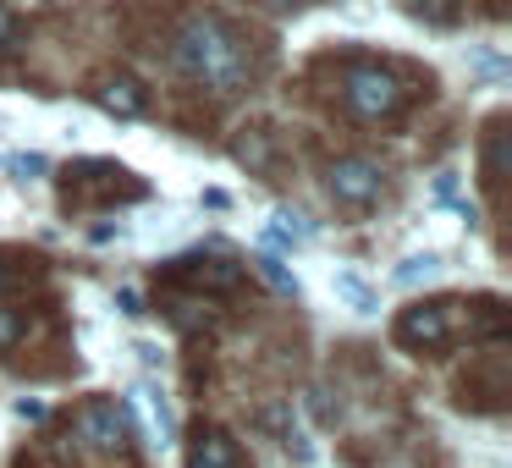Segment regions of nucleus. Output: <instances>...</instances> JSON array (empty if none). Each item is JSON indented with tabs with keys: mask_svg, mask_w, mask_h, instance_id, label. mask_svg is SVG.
Instances as JSON below:
<instances>
[{
	"mask_svg": "<svg viewBox=\"0 0 512 468\" xmlns=\"http://www.w3.org/2000/svg\"><path fill=\"white\" fill-rule=\"evenodd\" d=\"M171 67L210 94H237L254 78L243 34H237L221 12H188L171 28Z\"/></svg>",
	"mask_w": 512,
	"mask_h": 468,
	"instance_id": "f257e3e1",
	"label": "nucleus"
},
{
	"mask_svg": "<svg viewBox=\"0 0 512 468\" xmlns=\"http://www.w3.org/2000/svg\"><path fill=\"white\" fill-rule=\"evenodd\" d=\"M463 336L474 342H496L507 336V309L501 298H424V303H408L391 325V342L402 353H419V358H435L446 347H457Z\"/></svg>",
	"mask_w": 512,
	"mask_h": 468,
	"instance_id": "f03ea898",
	"label": "nucleus"
},
{
	"mask_svg": "<svg viewBox=\"0 0 512 468\" xmlns=\"http://www.w3.org/2000/svg\"><path fill=\"white\" fill-rule=\"evenodd\" d=\"M413 100H419L413 78L402 67H391V61H364L358 56V61L342 67V111L353 116V122L386 127V122H397Z\"/></svg>",
	"mask_w": 512,
	"mask_h": 468,
	"instance_id": "7ed1b4c3",
	"label": "nucleus"
},
{
	"mask_svg": "<svg viewBox=\"0 0 512 468\" xmlns=\"http://www.w3.org/2000/svg\"><path fill=\"white\" fill-rule=\"evenodd\" d=\"M138 199H149V188L116 160H78V166L61 171V210L67 215H83L94 204H138Z\"/></svg>",
	"mask_w": 512,
	"mask_h": 468,
	"instance_id": "20e7f679",
	"label": "nucleus"
},
{
	"mask_svg": "<svg viewBox=\"0 0 512 468\" xmlns=\"http://www.w3.org/2000/svg\"><path fill=\"white\" fill-rule=\"evenodd\" d=\"M457 408L468 413H501L512 397V369H507V353L501 347H490V353H479L474 364L457 375Z\"/></svg>",
	"mask_w": 512,
	"mask_h": 468,
	"instance_id": "39448f33",
	"label": "nucleus"
},
{
	"mask_svg": "<svg viewBox=\"0 0 512 468\" xmlns=\"http://www.w3.org/2000/svg\"><path fill=\"white\" fill-rule=\"evenodd\" d=\"M325 188H331V199L342 204L347 215H364V210H375V204L386 199V171H380L375 160H364V155H347V160H336V166L325 171Z\"/></svg>",
	"mask_w": 512,
	"mask_h": 468,
	"instance_id": "423d86ee",
	"label": "nucleus"
},
{
	"mask_svg": "<svg viewBox=\"0 0 512 468\" xmlns=\"http://www.w3.org/2000/svg\"><path fill=\"white\" fill-rule=\"evenodd\" d=\"M72 435H78L89 452H105V457H122L133 446V413L116 408V402H83L72 413Z\"/></svg>",
	"mask_w": 512,
	"mask_h": 468,
	"instance_id": "0eeeda50",
	"label": "nucleus"
},
{
	"mask_svg": "<svg viewBox=\"0 0 512 468\" xmlns=\"http://www.w3.org/2000/svg\"><path fill=\"white\" fill-rule=\"evenodd\" d=\"M243 265H232V259H177V265L166 270V287H188V292H204V298H226V292H243Z\"/></svg>",
	"mask_w": 512,
	"mask_h": 468,
	"instance_id": "6e6552de",
	"label": "nucleus"
},
{
	"mask_svg": "<svg viewBox=\"0 0 512 468\" xmlns=\"http://www.w3.org/2000/svg\"><path fill=\"white\" fill-rule=\"evenodd\" d=\"M89 94H94V105H100V111L116 116V122H138V116L149 111V89L133 78V72H100Z\"/></svg>",
	"mask_w": 512,
	"mask_h": 468,
	"instance_id": "1a4fd4ad",
	"label": "nucleus"
},
{
	"mask_svg": "<svg viewBox=\"0 0 512 468\" xmlns=\"http://www.w3.org/2000/svg\"><path fill=\"white\" fill-rule=\"evenodd\" d=\"M50 276L45 254H28V248H0V303L17 298V292L39 287Z\"/></svg>",
	"mask_w": 512,
	"mask_h": 468,
	"instance_id": "9d476101",
	"label": "nucleus"
},
{
	"mask_svg": "<svg viewBox=\"0 0 512 468\" xmlns=\"http://www.w3.org/2000/svg\"><path fill=\"white\" fill-rule=\"evenodd\" d=\"M188 468H248V463H243V446L232 441V430H221V424H204V430L193 435Z\"/></svg>",
	"mask_w": 512,
	"mask_h": 468,
	"instance_id": "9b49d317",
	"label": "nucleus"
},
{
	"mask_svg": "<svg viewBox=\"0 0 512 468\" xmlns=\"http://www.w3.org/2000/svg\"><path fill=\"white\" fill-rule=\"evenodd\" d=\"M501 155H507V116H490L485 144H479V182L496 204H501Z\"/></svg>",
	"mask_w": 512,
	"mask_h": 468,
	"instance_id": "f8f14e48",
	"label": "nucleus"
},
{
	"mask_svg": "<svg viewBox=\"0 0 512 468\" xmlns=\"http://www.w3.org/2000/svg\"><path fill=\"white\" fill-rule=\"evenodd\" d=\"M39 331V309L28 303H0V353H17Z\"/></svg>",
	"mask_w": 512,
	"mask_h": 468,
	"instance_id": "ddd939ff",
	"label": "nucleus"
},
{
	"mask_svg": "<svg viewBox=\"0 0 512 468\" xmlns=\"http://www.w3.org/2000/svg\"><path fill=\"white\" fill-rule=\"evenodd\" d=\"M237 160L270 177V171H276V133H270V127H243V138H237Z\"/></svg>",
	"mask_w": 512,
	"mask_h": 468,
	"instance_id": "4468645a",
	"label": "nucleus"
},
{
	"mask_svg": "<svg viewBox=\"0 0 512 468\" xmlns=\"http://www.w3.org/2000/svg\"><path fill=\"white\" fill-rule=\"evenodd\" d=\"M17 468H78V452H72V441H39L17 457Z\"/></svg>",
	"mask_w": 512,
	"mask_h": 468,
	"instance_id": "2eb2a0df",
	"label": "nucleus"
},
{
	"mask_svg": "<svg viewBox=\"0 0 512 468\" xmlns=\"http://www.w3.org/2000/svg\"><path fill=\"white\" fill-rule=\"evenodd\" d=\"M408 12L430 28H457L463 23V0H408Z\"/></svg>",
	"mask_w": 512,
	"mask_h": 468,
	"instance_id": "dca6fc26",
	"label": "nucleus"
},
{
	"mask_svg": "<svg viewBox=\"0 0 512 468\" xmlns=\"http://www.w3.org/2000/svg\"><path fill=\"white\" fill-rule=\"evenodd\" d=\"M336 298H347V303H353V314H375V292H369L358 276H347V270L336 276Z\"/></svg>",
	"mask_w": 512,
	"mask_h": 468,
	"instance_id": "f3484780",
	"label": "nucleus"
},
{
	"mask_svg": "<svg viewBox=\"0 0 512 468\" xmlns=\"http://www.w3.org/2000/svg\"><path fill=\"white\" fill-rule=\"evenodd\" d=\"M303 237H309V226H303V215H276V226L265 232V243L287 248V243H303Z\"/></svg>",
	"mask_w": 512,
	"mask_h": 468,
	"instance_id": "a211bd4d",
	"label": "nucleus"
},
{
	"mask_svg": "<svg viewBox=\"0 0 512 468\" xmlns=\"http://www.w3.org/2000/svg\"><path fill=\"white\" fill-rule=\"evenodd\" d=\"M144 397H149V408H155V424H160V446H171V441H177V413H171L166 391H144Z\"/></svg>",
	"mask_w": 512,
	"mask_h": 468,
	"instance_id": "6ab92c4d",
	"label": "nucleus"
},
{
	"mask_svg": "<svg viewBox=\"0 0 512 468\" xmlns=\"http://www.w3.org/2000/svg\"><path fill=\"white\" fill-rule=\"evenodd\" d=\"M17 50H23V23L12 6H0V56H17Z\"/></svg>",
	"mask_w": 512,
	"mask_h": 468,
	"instance_id": "aec40b11",
	"label": "nucleus"
},
{
	"mask_svg": "<svg viewBox=\"0 0 512 468\" xmlns=\"http://www.w3.org/2000/svg\"><path fill=\"white\" fill-rule=\"evenodd\" d=\"M435 270H441V259H435V254H413V259H402V270H397V281H402V287H413V281H430L435 276Z\"/></svg>",
	"mask_w": 512,
	"mask_h": 468,
	"instance_id": "412c9836",
	"label": "nucleus"
},
{
	"mask_svg": "<svg viewBox=\"0 0 512 468\" xmlns=\"http://www.w3.org/2000/svg\"><path fill=\"white\" fill-rule=\"evenodd\" d=\"M259 270L270 276V287H281V292H292V298H298V281H292L287 270H281V259H276V254H259Z\"/></svg>",
	"mask_w": 512,
	"mask_h": 468,
	"instance_id": "4be33fe9",
	"label": "nucleus"
},
{
	"mask_svg": "<svg viewBox=\"0 0 512 468\" xmlns=\"http://www.w3.org/2000/svg\"><path fill=\"white\" fill-rule=\"evenodd\" d=\"M17 419H28V424H39V419H45V402H17Z\"/></svg>",
	"mask_w": 512,
	"mask_h": 468,
	"instance_id": "5701e85b",
	"label": "nucleus"
},
{
	"mask_svg": "<svg viewBox=\"0 0 512 468\" xmlns=\"http://www.w3.org/2000/svg\"><path fill=\"white\" fill-rule=\"evenodd\" d=\"M116 303H122V314H144V309H138V292H133V287L116 292Z\"/></svg>",
	"mask_w": 512,
	"mask_h": 468,
	"instance_id": "b1692460",
	"label": "nucleus"
},
{
	"mask_svg": "<svg viewBox=\"0 0 512 468\" xmlns=\"http://www.w3.org/2000/svg\"><path fill=\"white\" fill-rule=\"evenodd\" d=\"M17 171H23V177H34V171H45V155H23V160H17Z\"/></svg>",
	"mask_w": 512,
	"mask_h": 468,
	"instance_id": "393cba45",
	"label": "nucleus"
},
{
	"mask_svg": "<svg viewBox=\"0 0 512 468\" xmlns=\"http://www.w3.org/2000/svg\"><path fill=\"white\" fill-rule=\"evenodd\" d=\"M270 6H276V12H292V6H298V0H270Z\"/></svg>",
	"mask_w": 512,
	"mask_h": 468,
	"instance_id": "a878e982",
	"label": "nucleus"
}]
</instances>
